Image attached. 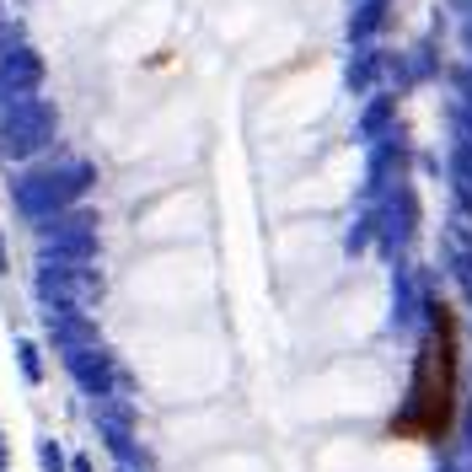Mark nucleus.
Returning <instances> with one entry per match:
<instances>
[{
    "instance_id": "obj_1",
    "label": "nucleus",
    "mask_w": 472,
    "mask_h": 472,
    "mask_svg": "<svg viewBox=\"0 0 472 472\" xmlns=\"http://www.w3.org/2000/svg\"><path fill=\"white\" fill-rule=\"evenodd\" d=\"M457 413H462V322L446 300H435L429 333L418 339V354H413L408 398L392 413V435L440 446V440H451Z\"/></svg>"
}]
</instances>
